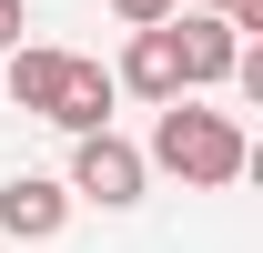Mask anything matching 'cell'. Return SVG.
I'll return each instance as SVG.
<instances>
[{
    "instance_id": "cell-7",
    "label": "cell",
    "mask_w": 263,
    "mask_h": 253,
    "mask_svg": "<svg viewBox=\"0 0 263 253\" xmlns=\"http://www.w3.org/2000/svg\"><path fill=\"white\" fill-rule=\"evenodd\" d=\"M61 61H71V51H51V41H21V51H10V101H21V112H51V81H61Z\"/></svg>"
},
{
    "instance_id": "cell-8",
    "label": "cell",
    "mask_w": 263,
    "mask_h": 253,
    "mask_svg": "<svg viewBox=\"0 0 263 253\" xmlns=\"http://www.w3.org/2000/svg\"><path fill=\"white\" fill-rule=\"evenodd\" d=\"M172 10H182V0H111V21H122V31H162Z\"/></svg>"
},
{
    "instance_id": "cell-6",
    "label": "cell",
    "mask_w": 263,
    "mask_h": 253,
    "mask_svg": "<svg viewBox=\"0 0 263 253\" xmlns=\"http://www.w3.org/2000/svg\"><path fill=\"white\" fill-rule=\"evenodd\" d=\"M111 92H132V101H182V61H172V21H162V31H132L122 71H111Z\"/></svg>"
},
{
    "instance_id": "cell-9",
    "label": "cell",
    "mask_w": 263,
    "mask_h": 253,
    "mask_svg": "<svg viewBox=\"0 0 263 253\" xmlns=\"http://www.w3.org/2000/svg\"><path fill=\"white\" fill-rule=\"evenodd\" d=\"M182 10H223L243 41H263V0H182Z\"/></svg>"
},
{
    "instance_id": "cell-4",
    "label": "cell",
    "mask_w": 263,
    "mask_h": 253,
    "mask_svg": "<svg viewBox=\"0 0 263 253\" xmlns=\"http://www.w3.org/2000/svg\"><path fill=\"white\" fill-rule=\"evenodd\" d=\"M61 223H71V192L51 172H10L0 183V233L10 243H61Z\"/></svg>"
},
{
    "instance_id": "cell-2",
    "label": "cell",
    "mask_w": 263,
    "mask_h": 253,
    "mask_svg": "<svg viewBox=\"0 0 263 253\" xmlns=\"http://www.w3.org/2000/svg\"><path fill=\"white\" fill-rule=\"evenodd\" d=\"M142 183H152V162H142V142H122V132H81L71 142V203H101V213H132L142 203Z\"/></svg>"
},
{
    "instance_id": "cell-10",
    "label": "cell",
    "mask_w": 263,
    "mask_h": 253,
    "mask_svg": "<svg viewBox=\"0 0 263 253\" xmlns=\"http://www.w3.org/2000/svg\"><path fill=\"white\" fill-rule=\"evenodd\" d=\"M21 31H31V0H0V61L21 51Z\"/></svg>"
},
{
    "instance_id": "cell-1",
    "label": "cell",
    "mask_w": 263,
    "mask_h": 253,
    "mask_svg": "<svg viewBox=\"0 0 263 253\" xmlns=\"http://www.w3.org/2000/svg\"><path fill=\"white\" fill-rule=\"evenodd\" d=\"M152 172H172V183L193 192H223L253 172V142H243V122L233 112H213V101H162V122H152Z\"/></svg>"
},
{
    "instance_id": "cell-5",
    "label": "cell",
    "mask_w": 263,
    "mask_h": 253,
    "mask_svg": "<svg viewBox=\"0 0 263 253\" xmlns=\"http://www.w3.org/2000/svg\"><path fill=\"white\" fill-rule=\"evenodd\" d=\"M111 101H122V92H111V71L71 51V61H61V81H51V112H41V122H61L71 142H81V132H111Z\"/></svg>"
},
{
    "instance_id": "cell-3",
    "label": "cell",
    "mask_w": 263,
    "mask_h": 253,
    "mask_svg": "<svg viewBox=\"0 0 263 253\" xmlns=\"http://www.w3.org/2000/svg\"><path fill=\"white\" fill-rule=\"evenodd\" d=\"M172 61H182V101L223 92L233 61H243V31H233L223 10H172Z\"/></svg>"
}]
</instances>
